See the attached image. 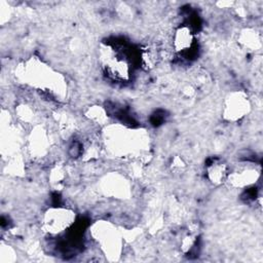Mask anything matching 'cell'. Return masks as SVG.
I'll list each match as a JSON object with an SVG mask.
<instances>
[{
  "instance_id": "1",
  "label": "cell",
  "mask_w": 263,
  "mask_h": 263,
  "mask_svg": "<svg viewBox=\"0 0 263 263\" xmlns=\"http://www.w3.org/2000/svg\"><path fill=\"white\" fill-rule=\"evenodd\" d=\"M42 223L44 230L49 234H60L75 223V213L70 209L54 205L44 213Z\"/></svg>"
},
{
  "instance_id": "2",
  "label": "cell",
  "mask_w": 263,
  "mask_h": 263,
  "mask_svg": "<svg viewBox=\"0 0 263 263\" xmlns=\"http://www.w3.org/2000/svg\"><path fill=\"white\" fill-rule=\"evenodd\" d=\"M250 108L249 101L242 92H234L227 100L224 114L229 120H237L248 113Z\"/></svg>"
},
{
  "instance_id": "3",
  "label": "cell",
  "mask_w": 263,
  "mask_h": 263,
  "mask_svg": "<svg viewBox=\"0 0 263 263\" xmlns=\"http://www.w3.org/2000/svg\"><path fill=\"white\" fill-rule=\"evenodd\" d=\"M173 46L177 52L182 54L191 53L195 47L193 31L186 25L179 27L173 36Z\"/></svg>"
},
{
  "instance_id": "4",
  "label": "cell",
  "mask_w": 263,
  "mask_h": 263,
  "mask_svg": "<svg viewBox=\"0 0 263 263\" xmlns=\"http://www.w3.org/2000/svg\"><path fill=\"white\" fill-rule=\"evenodd\" d=\"M258 179V173L256 170H242L238 173H234L231 176L229 175V180L235 185L239 187H249L250 185H253L254 182Z\"/></svg>"
},
{
  "instance_id": "5",
  "label": "cell",
  "mask_w": 263,
  "mask_h": 263,
  "mask_svg": "<svg viewBox=\"0 0 263 263\" xmlns=\"http://www.w3.org/2000/svg\"><path fill=\"white\" fill-rule=\"evenodd\" d=\"M227 171L226 164L219 160H214L212 163L208 164V177L215 184L222 183L225 178L228 177Z\"/></svg>"
},
{
  "instance_id": "6",
  "label": "cell",
  "mask_w": 263,
  "mask_h": 263,
  "mask_svg": "<svg viewBox=\"0 0 263 263\" xmlns=\"http://www.w3.org/2000/svg\"><path fill=\"white\" fill-rule=\"evenodd\" d=\"M242 44L251 49H256L261 45L258 35L253 31H247L242 35Z\"/></svg>"
},
{
  "instance_id": "7",
  "label": "cell",
  "mask_w": 263,
  "mask_h": 263,
  "mask_svg": "<svg viewBox=\"0 0 263 263\" xmlns=\"http://www.w3.org/2000/svg\"><path fill=\"white\" fill-rule=\"evenodd\" d=\"M107 234H108V238H110V236H111L110 234H111V233H110V232H108ZM116 240H117V239H113V240H112V239H108V242H111V241L116 242ZM105 242H107V237H106V239H105Z\"/></svg>"
}]
</instances>
